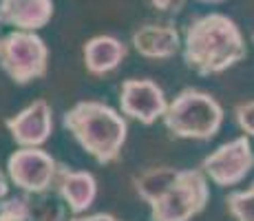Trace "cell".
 Here are the masks:
<instances>
[{"label": "cell", "instance_id": "1", "mask_svg": "<svg viewBox=\"0 0 254 221\" xmlns=\"http://www.w3.org/2000/svg\"><path fill=\"white\" fill-rule=\"evenodd\" d=\"M184 65L201 77L219 75L248 58L246 38L226 13H206L186 27L182 38Z\"/></svg>", "mask_w": 254, "mask_h": 221}, {"label": "cell", "instance_id": "2", "mask_svg": "<svg viewBox=\"0 0 254 221\" xmlns=\"http://www.w3.org/2000/svg\"><path fill=\"white\" fill-rule=\"evenodd\" d=\"M62 126L100 166L115 164L128 140V120L100 100L75 102L62 115Z\"/></svg>", "mask_w": 254, "mask_h": 221}, {"label": "cell", "instance_id": "3", "mask_svg": "<svg viewBox=\"0 0 254 221\" xmlns=\"http://www.w3.org/2000/svg\"><path fill=\"white\" fill-rule=\"evenodd\" d=\"M226 111L208 91L186 86L173 100H168L162 122L175 140L208 142L221 131Z\"/></svg>", "mask_w": 254, "mask_h": 221}, {"label": "cell", "instance_id": "4", "mask_svg": "<svg viewBox=\"0 0 254 221\" xmlns=\"http://www.w3.org/2000/svg\"><path fill=\"white\" fill-rule=\"evenodd\" d=\"M210 181L199 168H179L170 188L150 204V221H192L210 204Z\"/></svg>", "mask_w": 254, "mask_h": 221}, {"label": "cell", "instance_id": "5", "mask_svg": "<svg viewBox=\"0 0 254 221\" xmlns=\"http://www.w3.org/2000/svg\"><path fill=\"white\" fill-rule=\"evenodd\" d=\"M0 69L18 86L47 75L49 47L33 31H9L0 36Z\"/></svg>", "mask_w": 254, "mask_h": 221}, {"label": "cell", "instance_id": "6", "mask_svg": "<svg viewBox=\"0 0 254 221\" xmlns=\"http://www.w3.org/2000/svg\"><path fill=\"white\" fill-rule=\"evenodd\" d=\"M254 168V148L250 137L239 135L234 140L221 144L210 155L201 159L199 170L208 181L219 188H232L239 186Z\"/></svg>", "mask_w": 254, "mask_h": 221}, {"label": "cell", "instance_id": "7", "mask_svg": "<svg viewBox=\"0 0 254 221\" xmlns=\"http://www.w3.org/2000/svg\"><path fill=\"white\" fill-rule=\"evenodd\" d=\"M58 170V159L45 148H18L7 159V177L22 195L51 193Z\"/></svg>", "mask_w": 254, "mask_h": 221}, {"label": "cell", "instance_id": "8", "mask_svg": "<svg viewBox=\"0 0 254 221\" xmlns=\"http://www.w3.org/2000/svg\"><path fill=\"white\" fill-rule=\"evenodd\" d=\"M120 113L126 120H135L144 126H153L168 109L166 91L150 77H128L120 86Z\"/></svg>", "mask_w": 254, "mask_h": 221}, {"label": "cell", "instance_id": "9", "mask_svg": "<svg viewBox=\"0 0 254 221\" xmlns=\"http://www.w3.org/2000/svg\"><path fill=\"white\" fill-rule=\"evenodd\" d=\"M4 129L18 148H42L53 135V109L47 100H33L4 120Z\"/></svg>", "mask_w": 254, "mask_h": 221}, {"label": "cell", "instance_id": "10", "mask_svg": "<svg viewBox=\"0 0 254 221\" xmlns=\"http://www.w3.org/2000/svg\"><path fill=\"white\" fill-rule=\"evenodd\" d=\"M53 188L71 215L89 213V208L97 199V179L89 170H75L60 164Z\"/></svg>", "mask_w": 254, "mask_h": 221}, {"label": "cell", "instance_id": "11", "mask_svg": "<svg viewBox=\"0 0 254 221\" xmlns=\"http://www.w3.org/2000/svg\"><path fill=\"white\" fill-rule=\"evenodd\" d=\"M130 44L141 58L170 60L182 51V36L168 22H146L133 31Z\"/></svg>", "mask_w": 254, "mask_h": 221}, {"label": "cell", "instance_id": "12", "mask_svg": "<svg viewBox=\"0 0 254 221\" xmlns=\"http://www.w3.org/2000/svg\"><path fill=\"white\" fill-rule=\"evenodd\" d=\"M53 11V0H0V24L36 33L51 22Z\"/></svg>", "mask_w": 254, "mask_h": 221}, {"label": "cell", "instance_id": "13", "mask_svg": "<svg viewBox=\"0 0 254 221\" xmlns=\"http://www.w3.org/2000/svg\"><path fill=\"white\" fill-rule=\"evenodd\" d=\"M128 56V47L115 36L102 33V36H93L84 42L82 49V60L84 69L95 77L109 75L120 69V65Z\"/></svg>", "mask_w": 254, "mask_h": 221}, {"label": "cell", "instance_id": "14", "mask_svg": "<svg viewBox=\"0 0 254 221\" xmlns=\"http://www.w3.org/2000/svg\"><path fill=\"white\" fill-rule=\"evenodd\" d=\"M177 173H179V168H173V166H155V168L144 170V173H139L135 177V193L148 206L155 204L170 188V184L175 181Z\"/></svg>", "mask_w": 254, "mask_h": 221}, {"label": "cell", "instance_id": "15", "mask_svg": "<svg viewBox=\"0 0 254 221\" xmlns=\"http://www.w3.org/2000/svg\"><path fill=\"white\" fill-rule=\"evenodd\" d=\"M29 221H66V206L53 195H27Z\"/></svg>", "mask_w": 254, "mask_h": 221}, {"label": "cell", "instance_id": "16", "mask_svg": "<svg viewBox=\"0 0 254 221\" xmlns=\"http://www.w3.org/2000/svg\"><path fill=\"white\" fill-rule=\"evenodd\" d=\"M226 210L234 221H254V184L246 190L228 193Z\"/></svg>", "mask_w": 254, "mask_h": 221}, {"label": "cell", "instance_id": "17", "mask_svg": "<svg viewBox=\"0 0 254 221\" xmlns=\"http://www.w3.org/2000/svg\"><path fill=\"white\" fill-rule=\"evenodd\" d=\"M232 117H234V124L239 126V131L252 140L254 137V100L239 102L232 111Z\"/></svg>", "mask_w": 254, "mask_h": 221}, {"label": "cell", "instance_id": "18", "mask_svg": "<svg viewBox=\"0 0 254 221\" xmlns=\"http://www.w3.org/2000/svg\"><path fill=\"white\" fill-rule=\"evenodd\" d=\"M188 0H148V4L159 13H168V16H177L186 7Z\"/></svg>", "mask_w": 254, "mask_h": 221}, {"label": "cell", "instance_id": "19", "mask_svg": "<svg viewBox=\"0 0 254 221\" xmlns=\"http://www.w3.org/2000/svg\"><path fill=\"white\" fill-rule=\"evenodd\" d=\"M69 221H120V219L111 213H93V215L84 213V215H71Z\"/></svg>", "mask_w": 254, "mask_h": 221}, {"label": "cell", "instance_id": "20", "mask_svg": "<svg viewBox=\"0 0 254 221\" xmlns=\"http://www.w3.org/2000/svg\"><path fill=\"white\" fill-rule=\"evenodd\" d=\"M9 188H11V181L7 177V170L0 168V201L9 197Z\"/></svg>", "mask_w": 254, "mask_h": 221}, {"label": "cell", "instance_id": "21", "mask_svg": "<svg viewBox=\"0 0 254 221\" xmlns=\"http://www.w3.org/2000/svg\"><path fill=\"white\" fill-rule=\"evenodd\" d=\"M197 2H203V4H219V2H226V0H197Z\"/></svg>", "mask_w": 254, "mask_h": 221}, {"label": "cell", "instance_id": "22", "mask_svg": "<svg viewBox=\"0 0 254 221\" xmlns=\"http://www.w3.org/2000/svg\"><path fill=\"white\" fill-rule=\"evenodd\" d=\"M252 42H254V33H252Z\"/></svg>", "mask_w": 254, "mask_h": 221}]
</instances>
